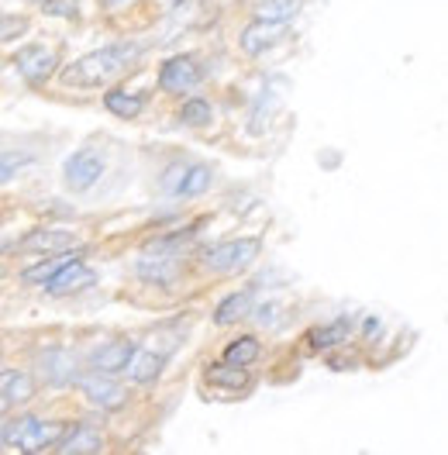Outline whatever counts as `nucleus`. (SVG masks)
<instances>
[{
	"mask_svg": "<svg viewBox=\"0 0 448 455\" xmlns=\"http://www.w3.org/2000/svg\"><path fill=\"white\" fill-rule=\"evenodd\" d=\"M38 366H42V376L49 387H73L80 376V359L69 348H45L38 355Z\"/></svg>",
	"mask_w": 448,
	"mask_h": 455,
	"instance_id": "9d476101",
	"label": "nucleus"
},
{
	"mask_svg": "<svg viewBox=\"0 0 448 455\" xmlns=\"http://www.w3.org/2000/svg\"><path fill=\"white\" fill-rule=\"evenodd\" d=\"M259 352H262L259 339L255 335H242V339H235L224 348V363H231V366H252L255 359H259Z\"/></svg>",
	"mask_w": 448,
	"mask_h": 455,
	"instance_id": "4be33fe9",
	"label": "nucleus"
},
{
	"mask_svg": "<svg viewBox=\"0 0 448 455\" xmlns=\"http://www.w3.org/2000/svg\"><path fill=\"white\" fill-rule=\"evenodd\" d=\"M104 4H108V7H114V4H121V0H104Z\"/></svg>",
	"mask_w": 448,
	"mask_h": 455,
	"instance_id": "7c9ffc66",
	"label": "nucleus"
},
{
	"mask_svg": "<svg viewBox=\"0 0 448 455\" xmlns=\"http://www.w3.org/2000/svg\"><path fill=\"white\" fill-rule=\"evenodd\" d=\"M204 84V69L194 56H172L159 69V90L166 93H190Z\"/></svg>",
	"mask_w": 448,
	"mask_h": 455,
	"instance_id": "6e6552de",
	"label": "nucleus"
},
{
	"mask_svg": "<svg viewBox=\"0 0 448 455\" xmlns=\"http://www.w3.org/2000/svg\"><path fill=\"white\" fill-rule=\"evenodd\" d=\"M4 449H7V421L0 418V452H4Z\"/></svg>",
	"mask_w": 448,
	"mask_h": 455,
	"instance_id": "c85d7f7f",
	"label": "nucleus"
},
{
	"mask_svg": "<svg viewBox=\"0 0 448 455\" xmlns=\"http://www.w3.org/2000/svg\"><path fill=\"white\" fill-rule=\"evenodd\" d=\"M28 166H35V156L31 152H0V187L11 183V180H18Z\"/></svg>",
	"mask_w": 448,
	"mask_h": 455,
	"instance_id": "393cba45",
	"label": "nucleus"
},
{
	"mask_svg": "<svg viewBox=\"0 0 448 455\" xmlns=\"http://www.w3.org/2000/svg\"><path fill=\"white\" fill-rule=\"evenodd\" d=\"M45 4V11L49 14H56V18H76L80 11H76V0H42Z\"/></svg>",
	"mask_w": 448,
	"mask_h": 455,
	"instance_id": "cd10ccee",
	"label": "nucleus"
},
{
	"mask_svg": "<svg viewBox=\"0 0 448 455\" xmlns=\"http://www.w3.org/2000/svg\"><path fill=\"white\" fill-rule=\"evenodd\" d=\"M104 108L114 114V117H139L145 111V97L141 93H128V90H108L104 93Z\"/></svg>",
	"mask_w": 448,
	"mask_h": 455,
	"instance_id": "aec40b11",
	"label": "nucleus"
},
{
	"mask_svg": "<svg viewBox=\"0 0 448 455\" xmlns=\"http://www.w3.org/2000/svg\"><path fill=\"white\" fill-rule=\"evenodd\" d=\"M66 425H52V421H42V418H18V421H7V445H14L18 452H45V449H56V442L62 438Z\"/></svg>",
	"mask_w": 448,
	"mask_h": 455,
	"instance_id": "7ed1b4c3",
	"label": "nucleus"
},
{
	"mask_svg": "<svg viewBox=\"0 0 448 455\" xmlns=\"http://www.w3.org/2000/svg\"><path fill=\"white\" fill-rule=\"evenodd\" d=\"M31 4H42V0H31Z\"/></svg>",
	"mask_w": 448,
	"mask_h": 455,
	"instance_id": "2f4dec72",
	"label": "nucleus"
},
{
	"mask_svg": "<svg viewBox=\"0 0 448 455\" xmlns=\"http://www.w3.org/2000/svg\"><path fill=\"white\" fill-rule=\"evenodd\" d=\"M348 321L345 317H338V321H332V324H324V328H314L308 339H310V348H321V352H328V348H335V345H341V341L348 339Z\"/></svg>",
	"mask_w": 448,
	"mask_h": 455,
	"instance_id": "412c9836",
	"label": "nucleus"
},
{
	"mask_svg": "<svg viewBox=\"0 0 448 455\" xmlns=\"http://www.w3.org/2000/svg\"><path fill=\"white\" fill-rule=\"evenodd\" d=\"M93 283H97V273L86 266L84 259L76 256V259H66L42 286H45V293H52V297H73V293L90 290Z\"/></svg>",
	"mask_w": 448,
	"mask_h": 455,
	"instance_id": "0eeeda50",
	"label": "nucleus"
},
{
	"mask_svg": "<svg viewBox=\"0 0 448 455\" xmlns=\"http://www.w3.org/2000/svg\"><path fill=\"white\" fill-rule=\"evenodd\" d=\"M76 387H80V394H84L93 407H100V411H117V407H124V400H128V390L114 379L111 372H86V376H76Z\"/></svg>",
	"mask_w": 448,
	"mask_h": 455,
	"instance_id": "39448f33",
	"label": "nucleus"
},
{
	"mask_svg": "<svg viewBox=\"0 0 448 455\" xmlns=\"http://www.w3.org/2000/svg\"><path fill=\"white\" fill-rule=\"evenodd\" d=\"M252 311V286H245V290H235V293H228L221 304H218V311H214V321L228 328V324H235V321H242L245 314Z\"/></svg>",
	"mask_w": 448,
	"mask_h": 455,
	"instance_id": "6ab92c4d",
	"label": "nucleus"
},
{
	"mask_svg": "<svg viewBox=\"0 0 448 455\" xmlns=\"http://www.w3.org/2000/svg\"><path fill=\"white\" fill-rule=\"evenodd\" d=\"M69 259H73V256H69ZM62 262H66V259L49 256L45 262H38V266H28V269L21 273V280H25L28 286H42L45 280H49V276H52V273H56L59 266H62Z\"/></svg>",
	"mask_w": 448,
	"mask_h": 455,
	"instance_id": "a878e982",
	"label": "nucleus"
},
{
	"mask_svg": "<svg viewBox=\"0 0 448 455\" xmlns=\"http://www.w3.org/2000/svg\"><path fill=\"white\" fill-rule=\"evenodd\" d=\"M300 11V0H259V18L262 21H280V25H286L293 14Z\"/></svg>",
	"mask_w": 448,
	"mask_h": 455,
	"instance_id": "b1692460",
	"label": "nucleus"
},
{
	"mask_svg": "<svg viewBox=\"0 0 448 455\" xmlns=\"http://www.w3.org/2000/svg\"><path fill=\"white\" fill-rule=\"evenodd\" d=\"M14 69L18 76L28 86H45L59 69V56L45 45H25L18 56H14Z\"/></svg>",
	"mask_w": 448,
	"mask_h": 455,
	"instance_id": "423d86ee",
	"label": "nucleus"
},
{
	"mask_svg": "<svg viewBox=\"0 0 448 455\" xmlns=\"http://www.w3.org/2000/svg\"><path fill=\"white\" fill-rule=\"evenodd\" d=\"M262 252V242L259 238H228V242H218L204 252V269L211 273H221V276H231V273H242L249 269L255 259Z\"/></svg>",
	"mask_w": 448,
	"mask_h": 455,
	"instance_id": "f03ea898",
	"label": "nucleus"
},
{
	"mask_svg": "<svg viewBox=\"0 0 448 455\" xmlns=\"http://www.w3.org/2000/svg\"><path fill=\"white\" fill-rule=\"evenodd\" d=\"M180 121H183L187 128H207V124L214 121V108H211V100H204V97L187 100V104L180 108Z\"/></svg>",
	"mask_w": 448,
	"mask_h": 455,
	"instance_id": "5701e85b",
	"label": "nucleus"
},
{
	"mask_svg": "<svg viewBox=\"0 0 448 455\" xmlns=\"http://www.w3.org/2000/svg\"><path fill=\"white\" fill-rule=\"evenodd\" d=\"M104 170H108V163H104V156L97 148H80L62 163V183L73 194H86V190H93L100 183Z\"/></svg>",
	"mask_w": 448,
	"mask_h": 455,
	"instance_id": "20e7f679",
	"label": "nucleus"
},
{
	"mask_svg": "<svg viewBox=\"0 0 448 455\" xmlns=\"http://www.w3.org/2000/svg\"><path fill=\"white\" fill-rule=\"evenodd\" d=\"M28 31V18H18V14H0V42H14L18 35Z\"/></svg>",
	"mask_w": 448,
	"mask_h": 455,
	"instance_id": "bb28decb",
	"label": "nucleus"
},
{
	"mask_svg": "<svg viewBox=\"0 0 448 455\" xmlns=\"http://www.w3.org/2000/svg\"><path fill=\"white\" fill-rule=\"evenodd\" d=\"M135 273H139V280L152 286H172L180 280V273H183V266H180V256H166V252H145L139 259V266H135Z\"/></svg>",
	"mask_w": 448,
	"mask_h": 455,
	"instance_id": "f8f14e48",
	"label": "nucleus"
},
{
	"mask_svg": "<svg viewBox=\"0 0 448 455\" xmlns=\"http://www.w3.org/2000/svg\"><path fill=\"white\" fill-rule=\"evenodd\" d=\"M166 359H169V352H156V348H139V345H135V352H132L124 372H128L135 383H156V379L163 376Z\"/></svg>",
	"mask_w": 448,
	"mask_h": 455,
	"instance_id": "2eb2a0df",
	"label": "nucleus"
},
{
	"mask_svg": "<svg viewBox=\"0 0 448 455\" xmlns=\"http://www.w3.org/2000/svg\"><path fill=\"white\" fill-rule=\"evenodd\" d=\"M283 38H286V25L255 18L252 25H245V31H242V49H245L249 56H262V52H269L276 42H283Z\"/></svg>",
	"mask_w": 448,
	"mask_h": 455,
	"instance_id": "4468645a",
	"label": "nucleus"
},
{
	"mask_svg": "<svg viewBox=\"0 0 448 455\" xmlns=\"http://www.w3.org/2000/svg\"><path fill=\"white\" fill-rule=\"evenodd\" d=\"M0 397L7 400L11 407L14 403H28L35 397V379H31V372L25 370H11L0 376Z\"/></svg>",
	"mask_w": 448,
	"mask_h": 455,
	"instance_id": "a211bd4d",
	"label": "nucleus"
},
{
	"mask_svg": "<svg viewBox=\"0 0 448 455\" xmlns=\"http://www.w3.org/2000/svg\"><path fill=\"white\" fill-rule=\"evenodd\" d=\"M211 183H214V170H211V166H204V163H187V170L180 176L172 197H180V200L200 197V194L211 190Z\"/></svg>",
	"mask_w": 448,
	"mask_h": 455,
	"instance_id": "dca6fc26",
	"label": "nucleus"
},
{
	"mask_svg": "<svg viewBox=\"0 0 448 455\" xmlns=\"http://www.w3.org/2000/svg\"><path fill=\"white\" fill-rule=\"evenodd\" d=\"M56 452L59 455H100L104 452V435H100L97 425L80 421V425L62 431V438L56 442Z\"/></svg>",
	"mask_w": 448,
	"mask_h": 455,
	"instance_id": "9b49d317",
	"label": "nucleus"
},
{
	"mask_svg": "<svg viewBox=\"0 0 448 455\" xmlns=\"http://www.w3.org/2000/svg\"><path fill=\"white\" fill-rule=\"evenodd\" d=\"M18 249L35 252V256H62L69 249H76V235L66 228H31L28 235L18 242Z\"/></svg>",
	"mask_w": 448,
	"mask_h": 455,
	"instance_id": "1a4fd4ad",
	"label": "nucleus"
},
{
	"mask_svg": "<svg viewBox=\"0 0 448 455\" xmlns=\"http://www.w3.org/2000/svg\"><path fill=\"white\" fill-rule=\"evenodd\" d=\"M207 383L211 387H221V390H231V394H242V390L252 387V376H249V366L214 363V366H207Z\"/></svg>",
	"mask_w": 448,
	"mask_h": 455,
	"instance_id": "f3484780",
	"label": "nucleus"
},
{
	"mask_svg": "<svg viewBox=\"0 0 448 455\" xmlns=\"http://www.w3.org/2000/svg\"><path fill=\"white\" fill-rule=\"evenodd\" d=\"M0 280H7V269H4V266H0Z\"/></svg>",
	"mask_w": 448,
	"mask_h": 455,
	"instance_id": "c756f323",
	"label": "nucleus"
},
{
	"mask_svg": "<svg viewBox=\"0 0 448 455\" xmlns=\"http://www.w3.org/2000/svg\"><path fill=\"white\" fill-rule=\"evenodd\" d=\"M132 352H135V341L132 339H114V341H104L100 348H93L90 352V359H86V366L93 372H124L128 366V359H132Z\"/></svg>",
	"mask_w": 448,
	"mask_h": 455,
	"instance_id": "ddd939ff",
	"label": "nucleus"
},
{
	"mask_svg": "<svg viewBox=\"0 0 448 455\" xmlns=\"http://www.w3.org/2000/svg\"><path fill=\"white\" fill-rule=\"evenodd\" d=\"M141 56V45L135 42H117V45H104L97 52H86L84 59L69 62L62 69V84L73 90H90V86H104L117 80L121 73H128Z\"/></svg>",
	"mask_w": 448,
	"mask_h": 455,
	"instance_id": "f257e3e1",
	"label": "nucleus"
}]
</instances>
